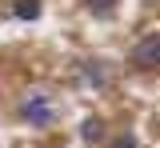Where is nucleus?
<instances>
[{"label": "nucleus", "instance_id": "423d86ee", "mask_svg": "<svg viewBox=\"0 0 160 148\" xmlns=\"http://www.w3.org/2000/svg\"><path fill=\"white\" fill-rule=\"evenodd\" d=\"M112 8H116V0H88V12L92 16H108Z\"/></svg>", "mask_w": 160, "mask_h": 148}, {"label": "nucleus", "instance_id": "20e7f679", "mask_svg": "<svg viewBox=\"0 0 160 148\" xmlns=\"http://www.w3.org/2000/svg\"><path fill=\"white\" fill-rule=\"evenodd\" d=\"M80 136H84L88 144H96V140H104V120H100V116H88V120L80 124Z\"/></svg>", "mask_w": 160, "mask_h": 148}, {"label": "nucleus", "instance_id": "0eeeda50", "mask_svg": "<svg viewBox=\"0 0 160 148\" xmlns=\"http://www.w3.org/2000/svg\"><path fill=\"white\" fill-rule=\"evenodd\" d=\"M112 148H140V140H136V136H116Z\"/></svg>", "mask_w": 160, "mask_h": 148}, {"label": "nucleus", "instance_id": "f03ea898", "mask_svg": "<svg viewBox=\"0 0 160 148\" xmlns=\"http://www.w3.org/2000/svg\"><path fill=\"white\" fill-rule=\"evenodd\" d=\"M132 60H136L140 68H156L160 64V36H144V40L132 48Z\"/></svg>", "mask_w": 160, "mask_h": 148}, {"label": "nucleus", "instance_id": "39448f33", "mask_svg": "<svg viewBox=\"0 0 160 148\" xmlns=\"http://www.w3.org/2000/svg\"><path fill=\"white\" fill-rule=\"evenodd\" d=\"M12 16L16 20H36L40 16V0H16L12 4Z\"/></svg>", "mask_w": 160, "mask_h": 148}, {"label": "nucleus", "instance_id": "f257e3e1", "mask_svg": "<svg viewBox=\"0 0 160 148\" xmlns=\"http://www.w3.org/2000/svg\"><path fill=\"white\" fill-rule=\"evenodd\" d=\"M20 116H24L28 128H52V124H56V104L36 92V96H28V100L20 104Z\"/></svg>", "mask_w": 160, "mask_h": 148}, {"label": "nucleus", "instance_id": "7ed1b4c3", "mask_svg": "<svg viewBox=\"0 0 160 148\" xmlns=\"http://www.w3.org/2000/svg\"><path fill=\"white\" fill-rule=\"evenodd\" d=\"M80 76H84V84L100 88V84H104V64H96V60H84V64H80Z\"/></svg>", "mask_w": 160, "mask_h": 148}]
</instances>
